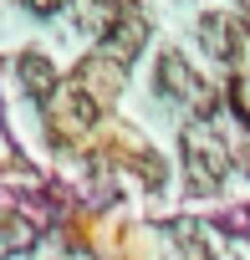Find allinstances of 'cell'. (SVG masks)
<instances>
[{
    "instance_id": "6da1fadb",
    "label": "cell",
    "mask_w": 250,
    "mask_h": 260,
    "mask_svg": "<svg viewBox=\"0 0 250 260\" xmlns=\"http://www.w3.org/2000/svg\"><path fill=\"white\" fill-rule=\"evenodd\" d=\"M97 117H102V107H97V97H92L82 82H72V87H61V92L51 97V127H56V138L87 133Z\"/></svg>"
},
{
    "instance_id": "7a4b0ae2",
    "label": "cell",
    "mask_w": 250,
    "mask_h": 260,
    "mask_svg": "<svg viewBox=\"0 0 250 260\" xmlns=\"http://www.w3.org/2000/svg\"><path fill=\"white\" fill-rule=\"evenodd\" d=\"M184 174H189V184H194L199 194L220 189V179H225V148H220L214 138L189 133V138H184Z\"/></svg>"
},
{
    "instance_id": "3957f363",
    "label": "cell",
    "mask_w": 250,
    "mask_h": 260,
    "mask_svg": "<svg viewBox=\"0 0 250 260\" xmlns=\"http://www.w3.org/2000/svg\"><path fill=\"white\" fill-rule=\"evenodd\" d=\"M199 41H204V51H209L214 61H235L245 31H240L235 16H204V21H199Z\"/></svg>"
},
{
    "instance_id": "277c9868",
    "label": "cell",
    "mask_w": 250,
    "mask_h": 260,
    "mask_svg": "<svg viewBox=\"0 0 250 260\" xmlns=\"http://www.w3.org/2000/svg\"><path fill=\"white\" fill-rule=\"evenodd\" d=\"M143 36H148V21H143L138 11H128V16H117V21L107 26V36H102V51H107L112 61H128V56H138Z\"/></svg>"
},
{
    "instance_id": "5b68a950",
    "label": "cell",
    "mask_w": 250,
    "mask_h": 260,
    "mask_svg": "<svg viewBox=\"0 0 250 260\" xmlns=\"http://www.w3.org/2000/svg\"><path fill=\"white\" fill-rule=\"evenodd\" d=\"M159 92H164V97H189V102L199 97V102H204V82L184 67L179 51H164V56H159Z\"/></svg>"
},
{
    "instance_id": "8992f818",
    "label": "cell",
    "mask_w": 250,
    "mask_h": 260,
    "mask_svg": "<svg viewBox=\"0 0 250 260\" xmlns=\"http://www.w3.org/2000/svg\"><path fill=\"white\" fill-rule=\"evenodd\" d=\"M92 97H107V92H117L122 87V61H112L107 51H97V56H87L82 61V77H77Z\"/></svg>"
},
{
    "instance_id": "52a82bcc",
    "label": "cell",
    "mask_w": 250,
    "mask_h": 260,
    "mask_svg": "<svg viewBox=\"0 0 250 260\" xmlns=\"http://www.w3.org/2000/svg\"><path fill=\"white\" fill-rule=\"evenodd\" d=\"M16 72H21V82H26V92H31V97H56V67H51L46 56L26 51V56L16 61Z\"/></svg>"
},
{
    "instance_id": "ba28073f",
    "label": "cell",
    "mask_w": 250,
    "mask_h": 260,
    "mask_svg": "<svg viewBox=\"0 0 250 260\" xmlns=\"http://www.w3.org/2000/svg\"><path fill=\"white\" fill-rule=\"evenodd\" d=\"M174 250H179V260H214V245H209V235L199 224H179L174 230Z\"/></svg>"
},
{
    "instance_id": "9c48e42d",
    "label": "cell",
    "mask_w": 250,
    "mask_h": 260,
    "mask_svg": "<svg viewBox=\"0 0 250 260\" xmlns=\"http://www.w3.org/2000/svg\"><path fill=\"white\" fill-rule=\"evenodd\" d=\"M133 169H138V174H143V179H148V184H153V189H159V184H164V164H159V158H153V153H133Z\"/></svg>"
},
{
    "instance_id": "30bf717a",
    "label": "cell",
    "mask_w": 250,
    "mask_h": 260,
    "mask_svg": "<svg viewBox=\"0 0 250 260\" xmlns=\"http://www.w3.org/2000/svg\"><path fill=\"white\" fill-rule=\"evenodd\" d=\"M67 6H72V0H26V11H36V16H56Z\"/></svg>"
}]
</instances>
